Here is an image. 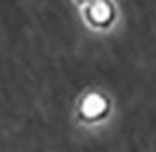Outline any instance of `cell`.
<instances>
[{"label": "cell", "instance_id": "obj_1", "mask_svg": "<svg viewBox=\"0 0 156 152\" xmlns=\"http://www.w3.org/2000/svg\"><path fill=\"white\" fill-rule=\"evenodd\" d=\"M108 113V101L101 94H87L79 104V116L86 123H98Z\"/></svg>", "mask_w": 156, "mask_h": 152}]
</instances>
